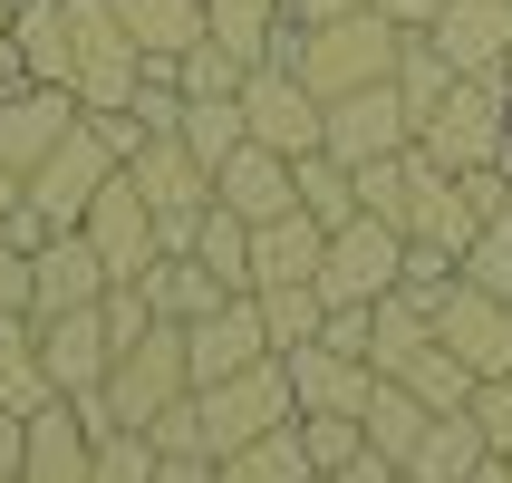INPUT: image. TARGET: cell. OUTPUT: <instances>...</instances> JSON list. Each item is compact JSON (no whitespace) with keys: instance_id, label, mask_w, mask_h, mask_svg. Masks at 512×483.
<instances>
[{"instance_id":"obj_1","label":"cell","mask_w":512,"mask_h":483,"mask_svg":"<svg viewBox=\"0 0 512 483\" xmlns=\"http://www.w3.org/2000/svg\"><path fill=\"white\" fill-rule=\"evenodd\" d=\"M397 39H406V29L368 0V10H339V20H290L281 39H271V58H290L300 87L329 107V97H348V87L387 78V68H397Z\"/></svg>"},{"instance_id":"obj_2","label":"cell","mask_w":512,"mask_h":483,"mask_svg":"<svg viewBox=\"0 0 512 483\" xmlns=\"http://www.w3.org/2000/svg\"><path fill=\"white\" fill-rule=\"evenodd\" d=\"M503 126H512V87L503 78H455L416 116V145H426L445 174H464V165H493V155H503Z\"/></svg>"},{"instance_id":"obj_3","label":"cell","mask_w":512,"mask_h":483,"mask_svg":"<svg viewBox=\"0 0 512 483\" xmlns=\"http://www.w3.org/2000/svg\"><path fill=\"white\" fill-rule=\"evenodd\" d=\"M194 397V358H184V319H155L145 339L116 348V368H107V406H116V426H155L165 406Z\"/></svg>"},{"instance_id":"obj_4","label":"cell","mask_w":512,"mask_h":483,"mask_svg":"<svg viewBox=\"0 0 512 483\" xmlns=\"http://www.w3.org/2000/svg\"><path fill=\"white\" fill-rule=\"evenodd\" d=\"M194 416H203L213 464H223L232 445H252V435H271V426H290V416H300V406H290V368H281V358H261V368L203 377V387H194Z\"/></svg>"},{"instance_id":"obj_5","label":"cell","mask_w":512,"mask_h":483,"mask_svg":"<svg viewBox=\"0 0 512 483\" xmlns=\"http://www.w3.org/2000/svg\"><path fill=\"white\" fill-rule=\"evenodd\" d=\"M242 136L300 165V155H319V136H329V107L300 87L290 58H252V68H242Z\"/></svg>"},{"instance_id":"obj_6","label":"cell","mask_w":512,"mask_h":483,"mask_svg":"<svg viewBox=\"0 0 512 483\" xmlns=\"http://www.w3.org/2000/svg\"><path fill=\"white\" fill-rule=\"evenodd\" d=\"M397 261H406V232L377 223V213H348L339 232H329V252H319V300L329 310H368V300H387L397 290Z\"/></svg>"},{"instance_id":"obj_7","label":"cell","mask_w":512,"mask_h":483,"mask_svg":"<svg viewBox=\"0 0 512 483\" xmlns=\"http://www.w3.org/2000/svg\"><path fill=\"white\" fill-rule=\"evenodd\" d=\"M116 165H126V155H116V145L87 126V107H78V126H68V136L39 155V165H29V213H39L49 232H68V223L87 213V194H97Z\"/></svg>"},{"instance_id":"obj_8","label":"cell","mask_w":512,"mask_h":483,"mask_svg":"<svg viewBox=\"0 0 512 483\" xmlns=\"http://www.w3.org/2000/svg\"><path fill=\"white\" fill-rule=\"evenodd\" d=\"M126 174H136V194L155 203L165 252H194V223H203V203H213V174L184 155V136H145L136 155H126Z\"/></svg>"},{"instance_id":"obj_9","label":"cell","mask_w":512,"mask_h":483,"mask_svg":"<svg viewBox=\"0 0 512 483\" xmlns=\"http://www.w3.org/2000/svg\"><path fill=\"white\" fill-rule=\"evenodd\" d=\"M78 232L97 242V261H107L116 281H145V271H155V252H165V232H155V203L136 194V174H126V165H116L107 184L87 194Z\"/></svg>"},{"instance_id":"obj_10","label":"cell","mask_w":512,"mask_h":483,"mask_svg":"<svg viewBox=\"0 0 512 483\" xmlns=\"http://www.w3.org/2000/svg\"><path fill=\"white\" fill-rule=\"evenodd\" d=\"M329 155L339 165H377V155H397V145H416V107L397 97V78L377 87H348V97H329Z\"/></svg>"},{"instance_id":"obj_11","label":"cell","mask_w":512,"mask_h":483,"mask_svg":"<svg viewBox=\"0 0 512 483\" xmlns=\"http://www.w3.org/2000/svg\"><path fill=\"white\" fill-rule=\"evenodd\" d=\"M435 339L464 358V377H503L512 368V300H493L484 281H455L435 300Z\"/></svg>"},{"instance_id":"obj_12","label":"cell","mask_w":512,"mask_h":483,"mask_svg":"<svg viewBox=\"0 0 512 483\" xmlns=\"http://www.w3.org/2000/svg\"><path fill=\"white\" fill-rule=\"evenodd\" d=\"M107 290H116V271L97 261V242H87L78 223L49 232V242H29V310H39V319L87 310V300H107Z\"/></svg>"},{"instance_id":"obj_13","label":"cell","mask_w":512,"mask_h":483,"mask_svg":"<svg viewBox=\"0 0 512 483\" xmlns=\"http://www.w3.org/2000/svg\"><path fill=\"white\" fill-rule=\"evenodd\" d=\"M29 319H39V310H29ZM39 358H49V387H58V397H87V387H107V368H116L107 300H87V310L39 319Z\"/></svg>"},{"instance_id":"obj_14","label":"cell","mask_w":512,"mask_h":483,"mask_svg":"<svg viewBox=\"0 0 512 483\" xmlns=\"http://www.w3.org/2000/svg\"><path fill=\"white\" fill-rule=\"evenodd\" d=\"M281 368H290V406H300V416H358L368 387H377V358H358V348H339V339L281 348Z\"/></svg>"},{"instance_id":"obj_15","label":"cell","mask_w":512,"mask_h":483,"mask_svg":"<svg viewBox=\"0 0 512 483\" xmlns=\"http://www.w3.org/2000/svg\"><path fill=\"white\" fill-rule=\"evenodd\" d=\"M184 358H194V387H203V377L261 368V358H281V348H271V329H261V300L232 290V300H213L203 319H184Z\"/></svg>"},{"instance_id":"obj_16","label":"cell","mask_w":512,"mask_h":483,"mask_svg":"<svg viewBox=\"0 0 512 483\" xmlns=\"http://www.w3.org/2000/svg\"><path fill=\"white\" fill-rule=\"evenodd\" d=\"M68 126H78V87H49V78H10L0 87V165L29 174Z\"/></svg>"},{"instance_id":"obj_17","label":"cell","mask_w":512,"mask_h":483,"mask_svg":"<svg viewBox=\"0 0 512 483\" xmlns=\"http://www.w3.org/2000/svg\"><path fill=\"white\" fill-rule=\"evenodd\" d=\"M426 39L455 58V78H503V58H512V0H445Z\"/></svg>"},{"instance_id":"obj_18","label":"cell","mask_w":512,"mask_h":483,"mask_svg":"<svg viewBox=\"0 0 512 483\" xmlns=\"http://www.w3.org/2000/svg\"><path fill=\"white\" fill-rule=\"evenodd\" d=\"M213 203H232L242 223H271V213H290L300 203V174H290V155H271V145H232V165L213 174Z\"/></svg>"},{"instance_id":"obj_19","label":"cell","mask_w":512,"mask_h":483,"mask_svg":"<svg viewBox=\"0 0 512 483\" xmlns=\"http://www.w3.org/2000/svg\"><path fill=\"white\" fill-rule=\"evenodd\" d=\"M435 155L426 145H397V155H377V165H358V213H377V223L416 232V213H426V184H435Z\"/></svg>"},{"instance_id":"obj_20","label":"cell","mask_w":512,"mask_h":483,"mask_svg":"<svg viewBox=\"0 0 512 483\" xmlns=\"http://www.w3.org/2000/svg\"><path fill=\"white\" fill-rule=\"evenodd\" d=\"M0 49H10V68H20V78L68 87V68H78V39H68V0H20Z\"/></svg>"},{"instance_id":"obj_21","label":"cell","mask_w":512,"mask_h":483,"mask_svg":"<svg viewBox=\"0 0 512 483\" xmlns=\"http://www.w3.org/2000/svg\"><path fill=\"white\" fill-rule=\"evenodd\" d=\"M87 426H78V406L49 397L39 416H29V455H20V483H87Z\"/></svg>"},{"instance_id":"obj_22","label":"cell","mask_w":512,"mask_h":483,"mask_svg":"<svg viewBox=\"0 0 512 483\" xmlns=\"http://www.w3.org/2000/svg\"><path fill=\"white\" fill-rule=\"evenodd\" d=\"M319 252H329V232H319L300 203H290V213H271V223H252V290H271V281H310Z\"/></svg>"},{"instance_id":"obj_23","label":"cell","mask_w":512,"mask_h":483,"mask_svg":"<svg viewBox=\"0 0 512 483\" xmlns=\"http://www.w3.org/2000/svg\"><path fill=\"white\" fill-rule=\"evenodd\" d=\"M358 426H368V445L406 474V464H416V445H426V426H435V406L416 397V387H397V377H377L368 406H358Z\"/></svg>"},{"instance_id":"obj_24","label":"cell","mask_w":512,"mask_h":483,"mask_svg":"<svg viewBox=\"0 0 512 483\" xmlns=\"http://www.w3.org/2000/svg\"><path fill=\"white\" fill-rule=\"evenodd\" d=\"M58 387H49V358H39V319L29 310H0V406L39 416Z\"/></svg>"},{"instance_id":"obj_25","label":"cell","mask_w":512,"mask_h":483,"mask_svg":"<svg viewBox=\"0 0 512 483\" xmlns=\"http://www.w3.org/2000/svg\"><path fill=\"white\" fill-rule=\"evenodd\" d=\"M116 20H126V39H136L145 58H184L194 49V39H213V29H203V0H116Z\"/></svg>"},{"instance_id":"obj_26","label":"cell","mask_w":512,"mask_h":483,"mask_svg":"<svg viewBox=\"0 0 512 483\" xmlns=\"http://www.w3.org/2000/svg\"><path fill=\"white\" fill-rule=\"evenodd\" d=\"M136 290H145V300H155V319H203V310H213V300H232V290L213 281V271H203L194 252H155V271H145Z\"/></svg>"},{"instance_id":"obj_27","label":"cell","mask_w":512,"mask_h":483,"mask_svg":"<svg viewBox=\"0 0 512 483\" xmlns=\"http://www.w3.org/2000/svg\"><path fill=\"white\" fill-rule=\"evenodd\" d=\"M213 483H310V445H300V426H271L252 445H232L213 464Z\"/></svg>"},{"instance_id":"obj_28","label":"cell","mask_w":512,"mask_h":483,"mask_svg":"<svg viewBox=\"0 0 512 483\" xmlns=\"http://www.w3.org/2000/svg\"><path fill=\"white\" fill-rule=\"evenodd\" d=\"M203 29L252 68V58H271V39L290 29V10H281V0H203Z\"/></svg>"},{"instance_id":"obj_29","label":"cell","mask_w":512,"mask_h":483,"mask_svg":"<svg viewBox=\"0 0 512 483\" xmlns=\"http://www.w3.org/2000/svg\"><path fill=\"white\" fill-rule=\"evenodd\" d=\"M474 232H484V203L464 194V174H435V184H426V213H416V232H406V242H435V252L464 261V242H474Z\"/></svg>"},{"instance_id":"obj_30","label":"cell","mask_w":512,"mask_h":483,"mask_svg":"<svg viewBox=\"0 0 512 483\" xmlns=\"http://www.w3.org/2000/svg\"><path fill=\"white\" fill-rule=\"evenodd\" d=\"M194 261H203L223 290H252V223H242L232 203H203V223H194Z\"/></svg>"},{"instance_id":"obj_31","label":"cell","mask_w":512,"mask_h":483,"mask_svg":"<svg viewBox=\"0 0 512 483\" xmlns=\"http://www.w3.org/2000/svg\"><path fill=\"white\" fill-rule=\"evenodd\" d=\"M484 455H493V445H484V426H474V416H435L406 474H416V483H464V474H474Z\"/></svg>"},{"instance_id":"obj_32","label":"cell","mask_w":512,"mask_h":483,"mask_svg":"<svg viewBox=\"0 0 512 483\" xmlns=\"http://www.w3.org/2000/svg\"><path fill=\"white\" fill-rule=\"evenodd\" d=\"M184 155H194L203 174H223L232 165V145H242V97H184Z\"/></svg>"},{"instance_id":"obj_33","label":"cell","mask_w":512,"mask_h":483,"mask_svg":"<svg viewBox=\"0 0 512 483\" xmlns=\"http://www.w3.org/2000/svg\"><path fill=\"white\" fill-rule=\"evenodd\" d=\"M300 213H310L319 232H339L348 213H358V165H339V155H329V145H319V155H300Z\"/></svg>"},{"instance_id":"obj_34","label":"cell","mask_w":512,"mask_h":483,"mask_svg":"<svg viewBox=\"0 0 512 483\" xmlns=\"http://www.w3.org/2000/svg\"><path fill=\"white\" fill-rule=\"evenodd\" d=\"M252 300H261V329H271V348H310V339H319V319H329L319 281H271V290H252Z\"/></svg>"},{"instance_id":"obj_35","label":"cell","mask_w":512,"mask_h":483,"mask_svg":"<svg viewBox=\"0 0 512 483\" xmlns=\"http://www.w3.org/2000/svg\"><path fill=\"white\" fill-rule=\"evenodd\" d=\"M387 78H397V97H406V107L426 116L435 97H445V87H455V58L435 49L426 29H406V39H397V68H387Z\"/></svg>"},{"instance_id":"obj_36","label":"cell","mask_w":512,"mask_h":483,"mask_svg":"<svg viewBox=\"0 0 512 483\" xmlns=\"http://www.w3.org/2000/svg\"><path fill=\"white\" fill-rule=\"evenodd\" d=\"M97 455H87V483H155V435L145 426H107V435H87Z\"/></svg>"},{"instance_id":"obj_37","label":"cell","mask_w":512,"mask_h":483,"mask_svg":"<svg viewBox=\"0 0 512 483\" xmlns=\"http://www.w3.org/2000/svg\"><path fill=\"white\" fill-rule=\"evenodd\" d=\"M464 281V261L455 252H435V242H406V261H397V300H416V310L435 319V300Z\"/></svg>"},{"instance_id":"obj_38","label":"cell","mask_w":512,"mask_h":483,"mask_svg":"<svg viewBox=\"0 0 512 483\" xmlns=\"http://www.w3.org/2000/svg\"><path fill=\"white\" fill-rule=\"evenodd\" d=\"M174 87H184V97H242V58H232L223 39H194V49L174 58Z\"/></svg>"},{"instance_id":"obj_39","label":"cell","mask_w":512,"mask_h":483,"mask_svg":"<svg viewBox=\"0 0 512 483\" xmlns=\"http://www.w3.org/2000/svg\"><path fill=\"white\" fill-rule=\"evenodd\" d=\"M290 426H300V445H310V474H339V464L368 445L358 416H290Z\"/></svg>"},{"instance_id":"obj_40","label":"cell","mask_w":512,"mask_h":483,"mask_svg":"<svg viewBox=\"0 0 512 483\" xmlns=\"http://www.w3.org/2000/svg\"><path fill=\"white\" fill-rule=\"evenodd\" d=\"M464 416L484 426L493 455H512V368H503V377H474V406H464Z\"/></svg>"},{"instance_id":"obj_41","label":"cell","mask_w":512,"mask_h":483,"mask_svg":"<svg viewBox=\"0 0 512 483\" xmlns=\"http://www.w3.org/2000/svg\"><path fill=\"white\" fill-rule=\"evenodd\" d=\"M0 310H29V242L0 223Z\"/></svg>"},{"instance_id":"obj_42","label":"cell","mask_w":512,"mask_h":483,"mask_svg":"<svg viewBox=\"0 0 512 483\" xmlns=\"http://www.w3.org/2000/svg\"><path fill=\"white\" fill-rule=\"evenodd\" d=\"M155 483H213V455H203V445L194 455H155Z\"/></svg>"},{"instance_id":"obj_43","label":"cell","mask_w":512,"mask_h":483,"mask_svg":"<svg viewBox=\"0 0 512 483\" xmlns=\"http://www.w3.org/2000/svg\"><path fill=\"white\" fill-rule=\"evenodd\" d=\"M20 455H29V416L0 406V474H20Z\"/></svg>"},{"instance_id":"obj_44","label":"cell","mask_w":512,"mask_h":483,"mask_svg":"<svg viewBox=\"0 0 512 483\" xmlns=\"http://www.w3.org/2000/svg\"><path fill=\"white\" fill-rule=\"evenodd\" d=\"M377 10H387L397 29H435V10H445V0H377Z\"/></svg>"},{"instance_id":"obj_45","label":"cell","mask_w":512,"mask_h":483,"mask_svg":"<svg viewBox=\"0 0 512 483\" xmlns=\"http://www.w3.org/2000/svg\"><path fill=\"white\" fill-rule=\"evenodd\" d=\"M290 20H339V10H368V0H281Z\"/></svg>"},{"instance_id":"obj_46","label":"cell","mask_w":512,"mask_h":483,"mask_svg":"<svg viewBox=\"0 0 512 483\" xmlns=\"http://www.w3.org/2000/svg\"><path fill=\"white\" fill-rule=\"evenodd\" d=\"M20 194H29V174H20V165H0V223L20 213Z\"/></svg>"},{"instance_id":"obj_47","label":"cell","mask_w":512,"mask_h":483,"mask_svg":"<svg viewBox=\"0 0 512 483\" xmlns=\"http://www.w3.org/2000/svg\"><path fill=\"white\" fill-rule=\"evenodd\" d=\"M464 483H512V455H484V464H474Z\"/></svg>"},{"instance_id":"obj_48","label":"cell","mask_w":512,"mask_h":483,"mask_svg":"<svg viewBox=\"0 0 512 483\" xmlns=\"http://www.w3.org/2000/svg\"><path fill=\"white\" fill-rule=\"evenodd\" d=\"M493 165H503V174H512V126H503V155H493Z\"/></svg>"},{"instance_id":"obj_49","label":"cell","mask_w":512,"mask_h":483,"mask_svg":"<svg viewBox=\"0 0 512 483\" xmlns=\"http://www.w3.org/2000/svg\"><path fill=\"white\" fill-rule=\"evenodd\" d=\"M10 78H20V68H10V49H0V87H10Z\"/></svg>"},{"instance_id":"obj_50","label":"cell","mask_w":512,"mask_h":483,"mask_svg":"<svg viewBox=\"0 0 512 483\" xmlns=\"http://www.w3.org/2000/svg\"><path fill=\"white\" fill-rule=\"evenodd\" d=\"M310 483H339V474H310Z\"/></svg>"},{"instance_id":"obj_51","label":"cell","mask_w":512,"mask_h":483,"mask_svg":"<svg viewBox=\"0 0 512 483\" xmlns=\"http://www.w3.org/2000/svg\"><path fill=\"white\" fill-rule=\"evenodd\" d=\"M503 87H512V58H503Z\"/></svg>"},{"instance_id":"obj_52","label":"cell","mask_w":512,"mask_h":483,"mask_svg":"<svg viewBox=\"0 0 512 483\" xmlns=\"http://www.w3.org/2000/svg\"><path fill=\"white\" fill-rule=\"evenodd\" d=\"M0 10H20V0H0Z\"/></svg>"}]
</instances>
